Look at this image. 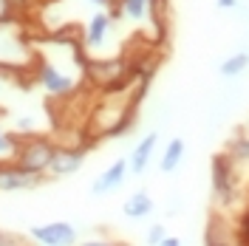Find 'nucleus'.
<instances>
[{
	"mask_svg": "<svg viewBox=\"0 0 249 246\" xmlns=\"http://www.w3.org/2000/svg\"><path fill=\"white\" fill-rule=\"evenodd\" d=\"M17 147H20V136L12 133V127H6L0 119V164L3 161H15Z\"/></svg>",
	"mask_w": 249,
	"mask_h": 246,
	"instance_id": "13",
	"label": "nucleus"
},
{
	"mask_svg": "<svg viewBox=\"0 0 249 246\" xmlns=\"http://www.w3.org/2000/svg\"><path fill=\"white\" fill-rule=\"evenodd\" d=\"M116 20H119V17L113 15V9H96V12L88 17L85 31H82V48H85L88 60H91V57L102 60V51H105V46H110V43H113Z\"/></svg>",
	"mask_w": 249,
	"mask_h": 246,
	"instance_id": "3",
	"label": "nucleus"
},
{
	"mask_svg": "<svg viewBox=\"0 0 249 246\" xmlns=\"http://www.w3.org/2000/svg\"><path fill=\"white\" fill-rule=\"evenodd\" d=\"M170 232H167V227L161 224V221H156V224H150L147 229H144V244L147 246H159L164 238H167Z\"/></svg>",
	"mask_w": 249,
	"mask_h": 246,
	"instance_id": "15",
	"label": "nucleus"
},
{
	"mask_svg": "<svg viewBox=\"0 0 249 246\" xmlns=\"http://www.w3.org/2000/svg\"><path fill=\"white\" fill-rule=\"evenodd\" d=\"M17 0H0V26H15Z\"/></svg>",
	"mask_w": 249,
	"mask_h": 246,
	"instance_id": "16",
	"label": "nucleus"
},
{
	"mask_svg": "<svg viewBox=\"0 0 249 246\" xmlns=\"http://www.w3.org/2000/svg\"><path fill=\"white\" fill-rule=\"evenodd\" d=\"M184 156H187V141H184L181 136H173L170 141L164 144V150H161V156L156 158V167H159V173L170 176V173H176V170L181 167Z\"/></svg>",
	"mask_w": 249,
	"mask_h": 246,
	"instance_id": "10",
	"label": "nucleus"
},
{
	"mask_svg": "<svg viewBox=\"0 0 249 246\" xmlns=\"http://www.w3.org/2000/svg\"><path fill=\"white\" fill-rule=\"evenodd\" d=\"M127 176H130V170H127V156L113 158L108 167L91 181V195L93 198H105V195H110V193L122 190L124 181H127Z\"/></svg>",
	"mask_w": 249,
	"mask_h": 246,
	"instance_id": "6",
	"label": "nucleus"
},
{
	"mask_svg": "<svg viewBox=\"0 0 249 246\" xmlns=\"http://www.w3.org/2000/svg\"><path fill=\"white\" fill-rule=\"evenodd\" d=\"M12 74H15V71H6V68H0V102H3V99L12 93V82H15V79H12Z\"/></svg>",
	"mask_w": 249,
	"mask_h": 246,
	"instance_id": "18",
	"label": "nucleus"
},
{
	"mask_svg": "<svg viewBox=\"0 0 249 246\" xmlns=\"http://www.w3.org/2000/svg\"><path fill=\"white\" fill-rule=\"evenodd\" d=\"M150 3L153 0H116L113 3V15L124 20V23H133V26H142L147 15H150Z\"/></svg>",
	"mask_w": 249,
	"mask_h": 246,
	"instance_id": "11",
	"label": "nucleus"
},
{
	"mask_svg": "<svg viewBox=\"0 0 249 246\" xmlns=\"http://www.w3.org/2000/svg\"><path fill=\"white\" fill-rule=\"evenodd\" d=\"M77 246H122V244H116V241H110V238H85V241H79Z\"/></svg>",
	"mask_w": 249,
	"mask_h": 246,
	"instance_id": "19",
	"label": "nucleus"
},
{
	"mask_svg": "<svg viewBox=\"0 0 249 246\" xmlns=\"http://www.w3.org/2000/svg\"><path fill=\"white\" fill-rule=\"evenodd\" d=\"M159 246H184V241H181L178 235H167V238H164Z\"/></svg>",
	"mask_w": 249,
	"mask_h": 246,
	"instance_id": "21",
	"label": "nucleus"
},
{
	"mask_svg": "<svg viewBox=\"0 0 249 246\" xmlns=\"http://www.w3.org/2000/svg\"><path fill=\"white\" fill-rule=\"evenodd\" d=\"M29 241L37 246H77L79 229H77V224H71L65 218L43 221V224H34L29 229Z\"/></svg>",
	"mask_w": 249,
	"mask_h": 246,
	"instance_id": "4",
	"label": "nucleus"
},
{
	"mask_svg": "<svg viewBox=\"0 0 249 246\" xmlns=\"http://www.w3.org/2000/svg\"><path fill=\"white\" fill-rule=\"evenodd\" d=\"M156 212V198L147 190H133L122 201V215L127 221H147Z\"/></svg>",
	"mask_w": 249,
	"mask_h": 246,
	"instance_id": "9",
	"label": "nucleus"
},
{
	"mask_svg": "<svg viewBox=\"0 0 249 246\" xmlns=\"http://www.w3.org/2000/svg\"><path fill=\"white\" fill-rule=\"evenodd\" d=\"M249 71V51H232L230 57L218 62V77L224 79H238Z\"/></svg>",
	"mask_w": 249,
	"mask_h": 246,
	"instance_id": "12",
	"label": "nucleus"
},
{
	"mask_svg": "<svg viewBox=\"0 0 249 246\" xmlns=\"http://www.w3.org/2000/svg\"><path fill=\"white\" fill-rule=\"evenodd\" d=\"M181 210H184V198L178 193H170L167 201H164V212L167 215H181Z\"/></svg>",
	"mask_w": 249,
	"mask_h": 246,
	"instance_id": "17",
	"label": "nucleus"
},
{
	"mask_svg": "<svg viewBox=\"0 0 249 246\" xmlns=\"http://www.w3.org/2000/svg\"><path fill=\"white\" fill-rule=\"evenodd\" d=\"M85 147L79 144H57V153L51 158V167H48L46 178H71L77 176L79 170L85 167Z\"/></svg>",
	"mask_w": 249,
	"mask_h": 246,
	"instance_id": "5",
	"label": "nucleus"
},
{
	"mask_svg": "<svg viewBox=\"0 0 249 246\" xmlns=\"http://www.w3.org/2000/svg\"><path fill=\"white\" fill-rule=\"evenodd\" d=\"M218 9H224V12H232V9H238L241 6V0H215Z\"/></svg>",
	"mask_w": 249,
	"mask_h": 246,
	"instance_id": "20",
	"label": "nucleus"
},
{
	"mask_svg": "<svg viewBox=\"0 0 249 246\" xmlns=\"http://www.w3.org/2000/svg\"><path fill=\"white\" fill-rule=\"evenodd\" d=\"M34 79L51 99H74L88 79V54L79 43L71 40H46L31 48Z\"/></svg>",
	"mask_w": 249,
	"mask_h": 246,
	"instance_id": "1",
	"label": "nucleus"
},
{
	"mask_svg": "<svg viewBox=\"0 0 249 246\" xmlns=\"http://www.w3.org/2000/svg\"><path fill=\"white\" fill-rule=\"evenodd\" d=\"M156 150H159V133L150 130L147 136H142L136 144H133V150L127 153V170H130V176H144L150 164L156 161Z\"/></svg>",
	"mask_w": 249,
	"mask_h": 246,
	"instance_id": "7",
	"label": "nucleus"
},
{
	"mask_svg": "<svg viewBox=\"0 0 249 246\" xmlns=\"http://www.w3.org/2000/svg\"><path fill=\"white\" fill-rule=\"evenodd\" d=\"M204 246H241V244L235 241V235H230L227 229H221V224H213V227L207 229Z\"/></svg>",
	"mask_w": 249,
	"mask_h": 246,
	"instance_id": "14",
	"label": "nucleus"
},
{
	"mask_svg": "<svg viewBox=\"0 0 249 246\" xmlns=\"http://www.w3.org/2000/svg\"><path fill=\"white\" fill-rule=\"evenodd\" d=\"M40 184H43V178L20 170L15 161H3L0 164V193H26V190H34Z\"/></svg>",
	"mask_w": 249,
	"mask_h": 246,
	"instance_id": "8",
	"label": "nucleus"
},
{
	"mask_svg": "<svg viewBox=\"0 0 249 246\" xmlns=\"http://www.w3.org/2000/svg\"><path fill=\"white\" fill-rule=\"evenodd\" d=\"M85 3H91L93 9H113V0H85Z\"/></svg>",
	"mask_w": 249,
	"mask_h": 246,
	"instance_id": "22",
	"label": "nucleus"
},
{
	"mask_svg": "<svg viewBox=\"0 0 249 246\" xmlns=\"http://www.w3.org/2000/svg\"><path fill=\"white\" fill-rule=\"evenodd\" d=\"M54 153H57V141H51L48 136L20 139V147H17L15 164L20 170L31 173V176H37V178H46Z\"/></svg>",
	"mask_w": 249,
	"mask_h": 246,
	"instance_id": "2",
	"label": "nucleus"
}]
</instances>
